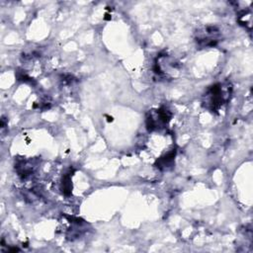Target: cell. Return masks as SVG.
I'll return each instance as SVG.
<instances>
[{"mask_svg": "<svg viewBox=\"0 0 253 253\" xmlns=\"http://www.w3.org/2000/svg\"><path fill=\"white\" fill-rule=\"evenodd\" d=\"M229 89L228 86L225 87L222 84H215L211 87L206 94V106L212 111L219 109L228 100Z\"/></svg>", "mask_w": 253, "mask_h": 253, "instance_id": "1", "label": "cell"}, {"mask_svg": "<svg viewBox=\"0 0 253 253\" xmlns=\"http://www.w3.org/2000/svg\"><path fill=\"white\" fill-rule=\"evenodd\" d=\"M219 39V31L216 27H208L199 33L197 42L201 46H213Z\"/></svg>", "mask_w": 253, "mask_h": 253, "instance_id": "2", "label": "cell"}]
</instances>
